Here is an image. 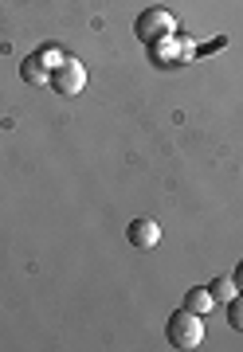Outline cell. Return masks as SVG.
Returning <instances> with one entry per match:
<instances>
[{
	"label": "cell",
	"instance_id": "ba28073f",
	"mask_svg": "<svg viewBox=\"0 0 243 352\" xmlns=\"http://www.w3.org/2000/svg\"><path fill=\"white\" fill-rule=\"evenodd\" d=\"M228 321H231V329L243 333V294H235V298L228 302Z\"/></svg>",
	"mask_w": 243,
	"mask_h": 352
},
{
	"label": "cell",
	"instance_id": "6da1fadb",
	"mask_svg": "<svg viewBox=\"0 0 243 352\" xmlns=\"http://www.w3.org/2000/svg\"><path fill=\"white\" fill-rule=\"evenodd\" d=\"M165 340L173 344V349H196V344L204 340V317L192 314V309H184V305H180L177 314L169 317Z\"/></svg>",
	"mask_w": 243,
	"mask_h": 352
},
{
	"label": "cell",
	"instance_id": "3957f363",
	"mask_svg": "<svg viewBox=\"0 0 243 352\" xmlns=\"http://www.w3.org/2000/svg\"><path fill=\"white\" fill-rule=\"evenodd\" d=\"M52 87L59 90V94H67V98H75V94H83V87H87V67L78 63V59H71V55H67L63 63L55 67Z\"/></svg>",
	"mask_w": 243,
	"mask_h": 352
},
{
	"label": "cell",
	"instance_id": "9c48e42d",
	"mask_svg": "<svg viewBox=\"0 0 243 352\" xmlns=\"http://www.w3.org/2000/svg\"><path fill=\"white\" fill-rule=\"evenodd\" d=\"M231 282H235V294H243V258L235 263V270H231Z\"/></svg>",
	"mask_w": 243,
	"mask_h": 352
},
{
	"label": "cell",
	"instance_id": "52a82bcc",
	"mask_svg": "<svg viewBox=\"0 0 243 352\" xmlns=\"http://www.w3.org/2000/svg\"><path fill=\"white\" fill-rule=\"evenodd\" d=\"M20 75H24L28 82H47V71H43V59H28V63L20 67Z\"/></svg>",
	"mask_w": 243,
	"mask_h": 352
},
{
	"label": "cell",
	"instance_id": "277c9868",
	"mask_svg": "<svg viewBox=\"0 0 243 352\" xmlns=\"http://www.w3.org/2000/svg\"><path fill=\"white\" fill-rule=\"evenodd\" d=\"M126 239H129V247H134V251H154L157 243H161V227H157V219L138 215V219L126 227Z\"/></svg>",
	"mask_w": 243,
	"mask_h": 352
},
{
	"label": "cell",
	"instance_id": "5b68a950",
	"mask_svg": "<svg viewBox=\"0 0 243 352\" xmlns=\"http://www.w3.org/2000/svg\"><path fill=\"white\" fill-rule=\"evenodd\" d=\"M212 305H216V298L208 294V286H196V289H189L184 294V309H192V314H212Z\"/></svg>",
	"mask_w": 243,
	"mask_h": 352
},
{
	"label": "cell",
	"instance_id": "7a4b0ae2",
	"mask_svg": "<svg viewBox=\"0 0 243 352\" xmlns=\"http://www.w3.org/2000/svg\"><path fill=\"white\" fill-rule=\"evenodd\" d=\"M134 32H138L141 43H149V47H157V43H165L173 32H177V20L165 12V8H145V12L138 16V24H134Z\"/></svg>",
	"mask_w": 243,
	"mask_h": 352
},
{
	"label": "cell",
	"instance_id": "8992f818",
	"mask_svg": "<svg viewBox=\"0 0 243 352\" xmlns=\"http://www.w3.org/2000/svg\"><path fill=\"white\" fill-rule=\"evenodd\" d=\"M208 294H212L216 302H231V298H235V282H231V278H216V282L208 286Z\"/></svg>",
	"mask_w": 243,
	"mask_h": 352
}]
</instances>
